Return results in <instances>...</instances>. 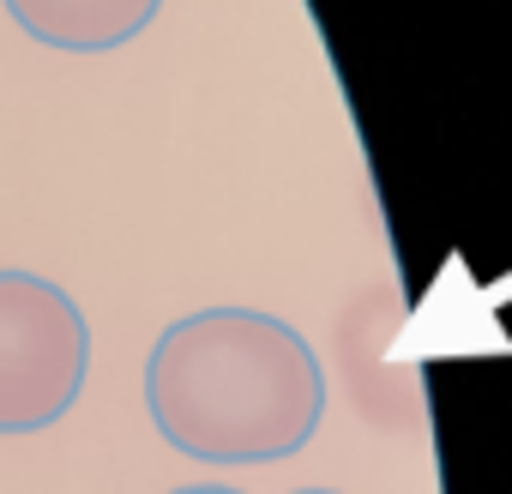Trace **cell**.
Listing matches in <instances>:
<instances>
[{
    "label": "cell",
    "instance_id": "obj_5",
    "mask_svg": "<svg viewBox=\"0 0 512 494\" xmlns=\"http://www.w3.org/2000/svg\"><path fill=\"white\" fill-rule=\"evenodd\" d=\"M296 494H338V488H296Z\"/></svg>",
    "mask_w": 512,
    "mask_h": 494
},
{
    "label": "cell",
    "instance_id": "obj_1",
    "mask_svg": "<svg viewBox=\"0 0 512 494\" xmlns=\"http://www.w3.org/2000/svg\"><path fill=\"white\" fill-rule=\"evenodd\" d=\"M145 410L157 434L199 464H278L326 422V368L278 314L199 308L145 356Z\"/></svg>",
    "mask_w": 512,
    "mask_h": 494
},
{
    "label": "cell",
    "instance_id": "obj_3",
    "mask_svg": "<svg viewBox=\"0 0 512 494\" xmlns=\"http://www.w3.org/2000/svg\"><path fill=\"white\" fill-rule=\"evenodd\" d=\"M0 7H7V19L43 49L109 55V49L151 31L163 0H0Z\"/></svg>",
    "mask_w": 512,
    "mask_h": 494
},
{
    "label": "cell",
    "instance_id": "obj_2",
    "mask_svg": "<svg viewBox=\"0 0 512 494\" xmlns=\"http://www.w3.org/2000/svg\"><path fill=\"white\" fill-rule=\"evenodd\" d=\"M91 374L85 308L37 272H0V434L55 428Z\"/></svg>",
    "mask_w": 512,
    "mask_h": 494
},
{
    "label": "cell",
    "instance_id": "obj_4",
    "mask_svg": "<svg viewBox=\"0 0 512 494\" xmlns=\"http://www.w3.org/2000/svg\"><path fill=\"white\" fill-rule=\"evenodd\" d=\"M169 494H241V488H229V482H187V488H169Z\"/></svg>",
    "mask_w": 512,
    "mask_h": 494
}]
</instances>
